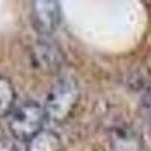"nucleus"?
<instances>
[{
  "label": "nucleus",
  "instance_id": "obj_1",
  "mask_svg": "<svg viewBox=\"0 0 151 151\" xmlns=\"http://www.w3.org/2000/svg\"><path fill=\"white\" fill-rule=\"evenodd\" d=\"M80 98L79 83L73 77H62L50 88L45 98V115L53 122L67 121L76 109Z\"/></svg>",
  "mask_w": 151,
  "mask_h": 151
},
{
  "label": "nucleus",
  "instance_id": "obj_2",
  "mask_svg": "<svg viewBox=\"0 0 151 151\" xmlns=\"http://www.w3.org/2000/svg\"><path fill=\"white\" fill-rule=\"evenodd\" d=\"M45 118L47 115L44 104H40L38 101H26L11 113L9 132L14 139L20 142H29L38 133L42 132Z\"/></svg>",
  "mask_w": 151,
  "mask_h": 151
},
{
  "label": "nucleus",
  "instance_id": "obj_3",
  "mask_svg": "<svg viewBox=\"0 0 151 151\" xmlns=\"http://www.w3.org/2000/svg\"><path fill=\"white\" fill-rule=\"evenodd\" d=\"M30 20L38 33H53L60 23V6L53 0H36L30 6Z\"/></svg>",
  "mask_w": 151,
  "mask_h": 151
},
{
  "label": "nucleus",
  "instance_id": "obj_4",
  "mask_svg": "<svg viewBox=\"0 0 151 151\" xmlns=\"http://www.w3.org/2000/svg\"><path fill=\"white\" fill-rule=\"evenodd\" d=\"M32 59L35 68L45 73H53L62 64V53L56 45L47 41H40L32 50Z\"/></svg>",
  "mask_w": 151,
  "mask_h": 151
},
{
  "label": "nucleus",
  "instance_id": "obj_5",
  "mask_svg": "<svg viewBox=\"0 0 151 151\" xmlns=\"http://www.w3.org/2000/svg\"><path fill=\"white\" fill-rule=\"evenodd\" d=\"M112 151H142V139L132 125H118L110 134Z\"/></svg>",
  "mask_w": 151,
  "mask_h": 151
},
{
  "label": "nucleus",
  "instance_id": "obj_6",
  "mask_svg": "<svg viewBox=\"0 0 151 151\" xmlns=\"http://www.w3.org/2000/svg\"><path fill=\"white\" fill-rule=\"evenodd\" d=\"M26 151H62L60 136L53 130H42L27 142Z\"/></svg>",
  "mask_w": 151,
  "mask_h": 151
},
{
  "label": "nucleus",
  "instance_id": "obj_7",
  "mask_svg": "<svg viewBox=\"0 0 151 151\" xmlns=\"http://www.w3.org/2000/svg\"><path fill=\"white\" fill-rule=\"evenodd\" d=\"M15 88L11 80L0 74V118H3L12 112L15 104Z\"/></svg>",
  "mask_w": 151,
  "mask_h": 151
},
{
  "label": "nucleus",
  "instance_id": "obj_8",
  "mask_svg": "<svg viewBox=\"0 0 151 151\" xmlns=\"http://www.w3.org/2000/svg\"><path fill=\"white\" fill-rule=\"evenodd\" d=\"M141 112L147 121L151 122V86H148L141 98Z\"/></svg>",
  "mask_w": 151,
  "mask_h": 151
},
{
  "label": "nucleus",
  "instance_id": "obj_9",
  "mask_svg": "<svg viewBox=\"0 0 151 151\" xmlns=\"http://www.w3.org/2000/svg\"><path fill=\"white\" fill-rule=\"evenodd\" d=\"M0 151H20V148L14 139L0 137Z\"/></svg>",
  "mask_w": 151,
  "mask_h": 151
}]
</instances>
